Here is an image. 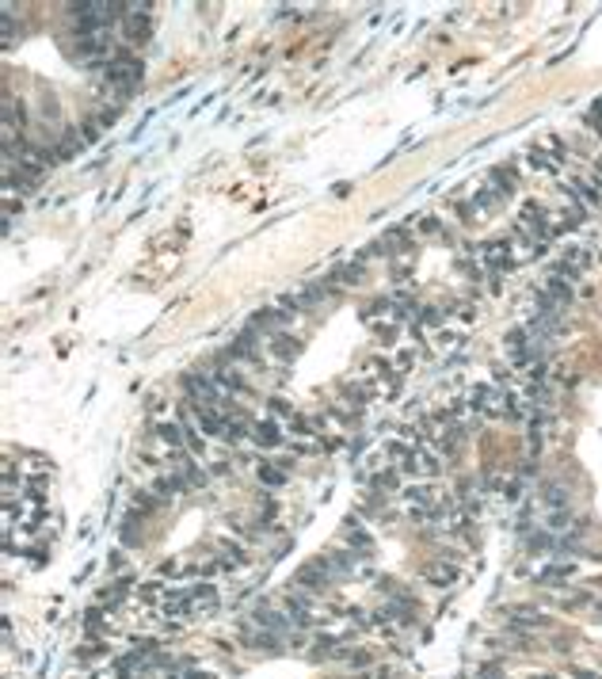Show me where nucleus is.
I'll return each mask as SVG.
<instances>
[{
	"instance_id": "nucleus-1",
	"label": "nucleus",
	"mask_w": 602,
	"mask_h": 679,
	"mask_svg": "<svg viewBox=\"0 0 602 679\" xmlns=\"http://www.w3.org/2000/svg\"><path fill=\"white\" fill-rule=\"evenodd\" d=\"M104 80H107L111 92H134L141 84V62L130 57L126 50H115V57L104 65Z\"/></svg>"
},
{
	"instance_id": "nucleus-2",
	"label": "nucleus",
	"mask_w": 602,
	"mask_h": 679,
	"mask_svg": "<svg viewBox=\"0 0 602 679\" xmlns=\"http://www.w3.org/2000/svg\"><path fill=\"white\" fill-rule=\"evenodd\" d=\"M252 443H256V447H263V451H274V447H282V443H286V431H282V424L274 420V416L256 420V424H252Z\"/></svg>"
},
{
	"instance_id": "nucleus-3",
	"label": "nucleus",
	"mask_w": 602,
	"mask_h": 679,
	"mask_svg": "<svg viewBox=\"0 0 602 679\" xmlns=\"http://www.w3.org/2000/svg\"><path fill=\"white\" fill-rule=\"evenodd\" d=\"M481 263H484V267H492V271H503L507 263H511V245H507V241H492V245H484L481 248Z\"/></svg>"
},
{
	"instance_id": "nucleus-4",
	"label": "nucleus",
	"mask_w": 602,
	"mask_h": 679,
	"mask_svg": "<svg viewBox=\"0 0 602 679\" xmlns=\"http://www.w3.org/2000/svg\"><path fill=\"white\" fill-rule=\"evenodd\" d=\"M229 355H233V359H260V343H256V336H252V332H240V336L233 340Z\"/></svg>"
},
{
	"instance_id": "nucleus-5",
	"label": "nucleus",
	"mask_w": 602,
	"mask_h": 679,
	"mask_svg": "<svg viewBox=\"0 0 602 679\" xmlns=\"http://www.w3.org/2000/svg\"><path fill=\"white\" fill-rule=\"evenodd\" d=\"M271 355L274 359H294L298 355V340H294L290 332H274L271 336Z\"/></svg>"
},
{
	"instance_id": "nucleus-6",
	"label": "nucleus",
	"mask_w": 602,
	"mask_h": 679,
	"mask_svg": "<svg viewBox=\"0 0 602 679\" xmlns=\"http://www.w3.org/2000/svg\"><path fill=\"white\" fill-rule=\"evenodd\" d=\"M427 580H435L438 587H450L457 580V569H454V565H446V561H438V565L427 569Z\"/></svg>"
},
{
	"instance_id": "nucleus-7",
	"label": "nucleus",
	"mask_w": 602,
	"mask_h": 679,
	"mask_svg": "<svg viewBox=\"0 0 602 679\" xmlns=\"http://www.w3.org/2000/svg\"><path fill=\"white\" fill-rule=\"evenodd\" d=\"M260 481L263 485H282V481H286V470H279L274 462H263L260 465Z\"/></svg>"
}]
</instances>
